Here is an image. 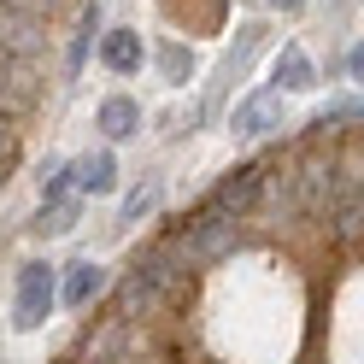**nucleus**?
<instances>
[{"label":"nucleus","mask_w":364,"mask_h":364,"mask_svg":"<svg viewBox=\"0 0 364 364\" xmlns=\"http://www.w3.org/2000/svg\"><path fill=\"white\" fill-rule=\"evenodd\" d=\"M335 165H341V153L329 141H306L300 159L288 165L294 176V212H306V218H329L335 212Z\"/></svg>","instance_id":"1"},{"label":"nucleus","mask_w":364,"mask_h":364,"mask_svg":"<svg viewBox=\"0 0 364 364\" xmlns=\"http://www.w3.org/2000/svg\"><path fill=\"white\" fill-rule=\"evenodd\" d=\"M241 241V218H223V212H200L188 218V230L176 235V253L188 259V270H212L218 259H230Z\"/></svg>","instance_id":"2"},{"label":"nucleus","mask_w":364,"mask_h":364,"mask_svg":"<svg viewBox=\"0 0 364 364\" xmlns=\"http://www.w3.org/2000/svg\"><path fill=\"white\" fill-rule=\"evenodd\" d=\"M59 300V282H53V264L30 259L24 270H18V306H12V323L18 329H41L48 323V311Z\"/></svg>","instance_id":"3"},{"label":"nucleus","mask_w":364,"mask_h":364,"mask_svg":"<svg viewBox=\"0 0 364 364\" xmlns=\"http://www.w3.org/2000/svg\"><path fill=\"white\" fill-rule=\"evenodd\" d=\"M36 100H41V77H36V65L0 53V118L18 124L24 112H36Z\"/></svg>","instance_id":"4"},{"label":"nucleus","mask_w":364,"mask_h":364,"mask_svg":"<svg viewBox=\"0 0 364 364\" xmlns=\"http://www.w3.org/2000/svg\"><path fill=\"white\" fill-rule=\"evenodd\" d=\"M135 270L165 294V300H182L188 294V259L176 253V241H159V247H147L141 259H135Z\"/></svg>","instance_id":"5"},{"label":"nucleus","mask_w":364,"mask_h":364,"mask_svg":"<svg viewBox=\"0 0 364 364\" xmlns=\"http://www.w3.org/2000/svg\"><path fill=\"white\" fill-rule=\"evenodd\" d=\"M41 48H48V36H41V18L0 6V53H6V59L36 65V59H41Z\"/></svg>","instance_id":"6"},{"label":"nucleus","mask_w":364,"mask_h":364,"mask_svg":"<svg viewBox=\"0 0 364 364\" xmlns=\"http://www.w3.org/2000/svg\"><path fill=\"white\" fill-rule=\"evenodd\" d=\"M259 188H264V165H241V171H230L212 188V212H223V218H241L247 206L259 200Z\"/></svg>","instance_id":"7"},{"label":"nucleus","mask_w":364,"mask_h":364,"mask_svg":"<svg viewBox=\"0 0 364 364\" xmlns=\"http://www.w3.org/2000/svg\"><path fill=\"white\" fill-rule=\"evenodd\" d=\"M165 306H171V300L141 277V270H129V277L118 282V317H124V323H135V317H153V311H165Z\"/></svg>","instance_id":"8"},{"label":"nucleus","mask_w":364,"mask_h":364,"mask_svg":"<svg viewBox=\"0 0 364 364\" xmlns=\"http://www.w3.org/2000/svg\"><path fill=\"white\" fill-rule=\"evenodd\" d=\"M277 124H282V95H253V100H241L235 118H230L235 135H264V129H277Z\"/></svg>","instance_id":"9"},{"label":"nucleus","mask_w":364,"mask_h":364,"mask_svg":"<svg viewBox=\"0 0 364 364\" xmlns=\"http://www.w3.org/2000/svg\"><path fill=\"white\" fill-rule=\"evenodd\" d=\"M106 288V270L100 264H88V259H77V264H65V282H59V300L65 306H95V294Z\"/></svg>","instance_id":"10"},{"label":"nucleus","mask_w":364,"mask_h":364,"mask_svg":"<svg viewBox=\"0 0 364 364\" xmlns=\"http://www.w3.org/2000/svg\"><path fill=\"white\" fill-rule=\"evenodd\" d=\"M100 59H106V71L135 77V71H141V36H135V30H112V36H100Z\"/></svg>","instance_id":"11"},{"label":"nucleus","mask_w":364,"mask_h":364,"mask_svg":"<svg viewBox=\"0 0 364 364\" xmlns=\"http://www.w3.org/2000/svg\"><path fill=\"white\" fill-rule=\"evenodd\" d=\"M71 176H77L82 194H106L112 182H118V159H112V153H88V159L71 165Z\"/></svg>","instance_id":"12"},{"label":"nucleus","mask_w":364,"mask_h":364,"mask_svg":"<svg viewBox=\"0 0 364 364\" xmlns=\"http://www.w3.org/2000/svg\"><path fill=\"white\" fill-rule=\"evenodd\" d=\"M100 129L112 135V141L135 135V129H141V106H135L129 95H112V100H100Z\"/></svg>","instance_id":"13"},{"label":"nucleus","mask_w":364,"mask_h":364,"mask_svg":"<svg viewBox=\"0 0 364 364\" xmlns=\"http://www.w3.org/2000/svg\"><path fill=\"white\" fill-rule=\"evenodd\" d=\"M277 82H282V88H311V82H317L306 48H282V59H277Z\"/></svg>","instance_id":"14"},{"label":"nucleus","mask_w":364,"mask_h":364,"mask_svg":"<svg viewBox=\"0 0 364 364\" xmlns=\"http://www.w3.org/2000/svg\"><path fill=\"white\" fill-rule=\"evenodd\" d=\"M71 223H77V206H71V200H59V206H41L36 230H41V235H65Z\"/></svg>","instance_id":"15"},{"label":"nucleus","mask_w":364,"mask_h":364,"mask_svg":"<svg viewBox=\"0 0 364 364\" xmlns=\"http://www.w3.org/2000/svg\"><path fill=\"white\" fill-rule=\"evenodd\" d=\"M100 30V6H88L82 12V24H77V41H71V71H82V59H88V41H95Z\"/></svg>","instance_id":"16"},{"label":"nucleus","mask_w":364,"mask_h":364,"mask_svg":"<svg viewBox=\"0 0 364 364\" xmlns=\"http://www.w3.org/2000/svg\"><path fill=\"white\" fill-rule=\"evenodd\" d=\"M323 124H364V100L358 95H335L323 106Z\"/></svg>","instance_id":"17"},{"label":"nucleus","mask_w":364,"mask_h":364,"mask_svg":"<svg viewBox=\"0 0 364 364\" xmlns=\"http://www.w3.org/2000/svg\"><path fill=\"white\" fill-rule=\"evenodd\" d=\"M153 206H159V182H141V188H135V194L124 200V223H141Z\"/></svg>","instance_id":"18"},{"label":"nucleus","mask_w":364,"mask_h":364,"mask_svg":"<svg viewBox=\"0 0 364 364\" xmlns=\"http://www.w3.org/2000/svg\"><path fill=\"white\" fill-rule=\"evenodd\" d=\"M12 165H18V129L0 118V171H12Z\"/></svg>","instance_id":"19"},{"label":"nucleus","mask_w":364,"mask_h":364,"mask_svg":"<svg viewBox=\"0 0 364 364\" xmlns=\"http://www.w3.org/2000/svg\"><path fill=\"white\" fill-rule=\"evenodd\" d=\"M159 65H165V77H171V82L188 77V53H182V48H165V53H159Z\"/></svg>","instance_id":"20"},{"label":"nucleus","mask_w":364,"mask_h":364,"mask_svg":"<svg viewBox=\"0 0 364 364\" xmlns=\"http://www.w3.org/2000/svg\"><path fill=\"white\" fill-rule=\"evenodd\" d=\"M0 6H12V12H30V18H48V12H53V0H0Z\"/></svg>","instance_id":"21"},{"label":"nucleus","mask_w":364,"mask_h":364,"mask_svg":"<svg viewBox=\"0 0 364 364\" xmlns=\"http://www.w3.org/2000/svg\"><path fill=\"white\" fill-rule=\"evenodd\" d=\"M347 71H353V82H364V41H358V48L347 53Z\"/></svg>","instance_id":"22"},{"label":"nucleus","mask_w":364,"mask_h":364,"mask_svg":"<svg viewBox=\"0 0 364 364\" xmlns=\"http://www.w3.org/2000/svg\"><path fill=\"white\" fill-rule=\"evenodd\" d=\"M270 6H282V12H300V6H306V0H270Z\"/></svg>","instance_id":"23"},{"label":"nucleus","mask_w":364,"mask_h":364,"mask_svg":"<svg viewBox=\"0 0 364 364\" xmlns=\"http://www.w3.org/2000/svg\"><path fill=\"white\" fill-rule=\"evenodd\" d=\"M0 176H6V171H0Z\"/></svg>","instance_id":"24"}]
</instances>
